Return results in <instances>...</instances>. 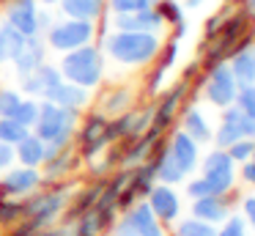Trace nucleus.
<instances>
[{
    "label": "nucleus",
    "instance_id": "28",
    "mask_svg": "<svg viewBox=\"0 0 255 236\" xmlns=\"http://www.w3.org/2000/svg\"><path fill=\"white\" fill-rule=\"evenodd\" d=\"M11 118L17 121V124H22L25 129H33L36 118H39V102H33V99H22V102L17 104V110L11 113Z\"/></svg>",
    "mask_w": 255,
    "mask_h": 236
},
{
    "label": "nucleus",
    "instance_id": "9",
    "mask_svg": "<svg viewBox=\"0 0 255 236\" xmlns=\"http://www.w3.org/2000/svg\"><path fill=\"white\" fill-rule=\"evenodd\" d=\"M80 143H83V157L91 159L96 157V154L102 151V148L110 143V137H107V118L105 115H88L83 124V132H80Z\"/></svg>",
    "mask_w": 255,
    "mask_h": 236
},
{
    "label": "nucleus",
    "instance_id": "20",
    "mask_svg": "<svg viewBox=\"0 0 255 236\" xmlns=\"http://www.w3.org/2000/svg\"><path fill=\"white\" fill-rule=\"evenodd\" d=\"M154 173H156V179H159V184H178V181H184V170L176 165V159L170 157V151H167V146L165 148H159V154L154 157Z\"/></svg>",
    "mask_w": 255,
    "mask_h": 236
},
{
    "label": "nucleus",
    "instance_id": "12",
    "mask_svg": "<svg viewBox=\"0 0 255 236\" xmlns=\"http://www.w3.org/2000/svg\"><path fill=\"white\" fill-rule=\"evenodd\" d=\"M192 217L203 220V223H211V225L225 223V220L231 217L225 195H203V198H195V201H192Z\"/></svg>",
    "mask_w": 255,
    "mask_h": 236
},
{
    "label": "nucleus",
    "instance_id": "2",
    "mask_svg": "<svg viewBox=\"0 0 255 236\" xmlns=\"http://www.w3.org/2000/svg\"><path fill=\"white\" fill-rule=\"evenodd\" d=\"M107 52L127 66H143L148 60H154V55L159 52V41L154 33H132V30H118L105 41Z\"/></svg>",
    "mask_w": 255,
    "mask_h": 236
},
{
    "label": "nucleus",
    "instance_id": "29",
    "mask_svg": "<svg viewBox=\"0 0 255 236\" xmlns=\"http://www.w3.org/2000/svg\"><path fill=\"white\" fill-rule=\"evenodd\" d=\"M30 129H25L22 124H17L14 118H0V143H8V146H17Z\"/></svg>",
    "mask_w": 255,
    "mask_h": 236
},
{
    "label": "nucleus",
    "instance_id": "44",
    "mask_svg": "<svg viewBox=\"0 0 255 236\" xmlns=\"http://www.w3.org/2000/svg\"><path fill=\"white\" fill-rule=\"evenodd\" d=\"M239 126H242V137H247V140H255V118H247V115H244Z\"/></svg>",
    "mask_w": 255,
    "mask_h": 236
},
{
    "label": "nucleus",
    "instance_id": "27",
    "mask_svg": "<svg viewBox=\"0 0 255 236\" xmlns=\"http://www.w3.org/2000/svg\"><path fill=\"white\" fill-rule=\"evenodd\" d=\"M176 236H217V228L211 223L198 220V217H189V220H181L176 225Z\"/></svg>",
    "mask_w": 255,
    "mask_h": 236
},
{
    "label": "nucleus",
    "instance_id": "47",
    "mask_svg": "<svg viewBox=\"0 0 255 236\" xmlns=\"http://www.w3.org/2000/svg\"><path fill=\"white\" fill-rule=\"evenodd\" d=\"M3 60H6V58H3V49H0V63H3Z\"/></svg>",
    "mask_w": 255,
    "mask_h": 236
},
{
    "label": "nucleus",
    "instance_id": "41",
    "mask_svg": "<svg viewBox=\"0 0 255 236\" xmlns=\"http://www.w3.org/2000/svg\"><path fill=\"white\" fill-rule=\"evenodd\" d=\"M244 168H242V179L247 181V184H253L255 187V151H253V157L247 159V162H242Z\"/></svg>",
    "mask_w": 255,
    "mask_h": 236
},
{
    "label": "nucleus",
    "instance_id": "4",
    "mask_svg": "<svg viewBox=\"0 0 255 236\" xmlns=\"http://www.w3.org/2000/svg\"><path fill=\"white\" fill-rule=\"evenodd\" d=\"M63 203H66L63 190H52V192H41V195H33L30 201H25L22 212L33 228H50V223L61 214Z\"/></svg>",
    "mask_w": 255,
    "mask_h": 236
},
{
    "label": "nucleus",
    "instance_id": "30",
    "mask_svg": "<svg viewBox=\"0 0 255 236\" xmlns=\"http://www.w3.org/2000/svg\"><path fill=\"white\" fill-rule=\"evenodd\" d=\"M233 104H236L247 118H255V85H239Z\"/></svg>",
    "mask_w": 255,
    "mask_h": 236
},
{
    "label": "nucleus",
    "instance_id": "26",
    "mask_svg": "<svg viewBox=\"0 0 255 236\" xmlns=\"http://www.w3.org/2000/svg\"><path fill=\"white\" fill-rule=\"evenodd\" d=\"M129 107H132V91H127V88L110 91L105 96V102H102V110L110 113V115H121V113H127Z\"/></svg>",
    "mask_w": 255,
    "mask_h": 236
},
{
    "label": "nucleus",
    "instance_id": "46",
    "mask_svg": "<svg viewBox=\"0 0 255 236\" xmlns=\"http://www.w3.org/2000/svg\"><path fill=\"white\" fill-rule=\"evenodd\" d=\"M200 3V0H187V5H198Z\"/></svg>",
    "mask_w": 255,
    "mask_h": 236
},
{
    "label": "nucleus",
    "instance_id": "32",
    "mask_svg": "<svg viewBox=\"0 0 255 236\" xmlns=\"http://www.w3.org/2000/svg\"><path fill=\"white\" fill-rule=\"evenodd\" d=\"M228 154H231L233 162H247L250 157H253L255 151V140H247V137H239L236 143H231V146L225 148Z\"/></svg>",
    "mask_w": 255,
    "mask_h": 236
},
{
    "label": "nucleus",
    "instance_id": "34",
    "mask_svg": "<svg viewBox=\"0 0 255 236\" xmlns=\"http://www.w3.org/2000/svg\"><path fill=\"white\" fill-rule=\"evenodd\" d=\"M19 102H22V99H19L17 91H8V88H3V91H0V118H11V113L17 110Z\"/></svg>",
    "mask_w": 255,
    "mask_h": 236
},
{
    "label": "nucleus",
    "instance_id": "5",
    "mask_svg": "<svg viewBox=\"0 0 255 236\" xmlns=\"http://www.w3.org/2000/svg\"><path fill=\"white\" fill-rule=\"evenodd\" d=\"M91 36H94V25H91V22H85V19H66V22H61V25L52 27L47 41H50V47L69 52V49L85 47V44L91 41Z\"/></svg>",
    "mask_w": 255,
    "mask_h": 236
},
{
    "label": "nucleus",
    "instance_id": "42",
    "mask_svg": "<svg viewBox=\"0 0 255 236\" xmlns=\"http://www.w3.org/2000/svg\"><path fill=\"white\" fill-rule=\"evenodd\" d=\"M173 60H176V41H170V44H167L165 55H162V60H159V71L170 69V66H173Z\"/></svg>",
    "mask_w": 255,
    "mask_h": 236
},
{
    "label": "nucleus",
    "instance_id": "37",
    "mask_svg": "<svg viewBox=\"0 0 255 236\" xmlns=\"http://www.w3.org/2000/svg\"><path fill=\"white\" fill-rule=\"evenodd\" d=\"M187 195L192 198V201H195V198H203V195H211V187L206 184V179L200 176V179H192L187 184Z\"/></svg>",
    "mask_w": 255,
    "mask_h": 236
},
{
    "label": "nucleus",
    "instance_id": "15",
    "mask_svg": "<svg viewBox=\"0 0 255 236\" xmlns=\"http://www.w3.org/2000/svg\"><path fill=\"white\" fill-rule=\"evenodd\" d=\"M127 217L132 223V228L137 231V236H165V228L156 220V214L151 212L148 203H132Z\"/></svg>",
    "mask_w": 255,
    "mask_h": 236
},
{
    "label": "nucleus",
    "instance_id": "35",
    "mask_svg": "<svg viewBox=\"0 0 255 236\" xmlns=\"http://www.w3.org/2000/svg\"><path fill=\"white\" fill-rule=\"evenodd\" d=\"M113 11L118 14H134V11H143L151 5V0H110Z\"/></svg>",
    "mask_w": 255,
    "mask_h": 236
},
{
    "label": "nucleus",
    "instance_id": "17",
    "mask_svg": "<svg viewBox=\"0 0 255 236\" xmlns=\"http://www.w3.org/2000/svg\"><path fill=\"white\" fill-rule=\"evenodd\" d=\"M44 99L47 102H55L58 107L80 110L83 104H88V88H80V85H74V82H58Z\"/></svg>",
    "mask_w": 255,
    "mask_h": 236
},
{
    "label": "nucleus",
    "instance_id": "22",
    "mask_svg": "<svg viewBox=\"0 0 255 236\" xmlns=\"http://www.w3.org/2000/svg\"><path fill=\"white\" fill-rule=\"evenodd\" d=\"M110 214H105L102 209H88L77 217V236H102V231L110 225Z\"/></svg>",
    "mask_w": 255,
    "mask_h": 236
},
{
    "label": "nucleus",
    "instance_id": "7",
    "mask_svg": "<svg viewBox=\"0 0 255 236\" xmlns=\"http://www.w3.org/2000/svg\"><path fill=\"white\" fill-rule=\"evenodd\" d=\"M41 173L36 168H14V170H6L3 179H0V201L3 198H17V195H30L36 187L41 184Z\"/></svg>",
    "mask_w": 255,
    "mask_h": 236
},
{
    "label": "nucleus",
    "instance_id": "25",
    "mask_svg": "<svg viewBox=\"0 0 255 236\" xmlns=\"http://www.w3.org/2000/svg\"><path fill=\"white\" fill-rule=\"evenodd\" d=\"M25 44H28V36L19 33L14 25H3V27H0V49H3V58H11L14 60L25 49Z\"/></svg>",
    "mask_w": 255,
    "mask_h": 236
},
{
    "label": "nucleus",
    "instance_id": "36",
    "mask_svg": "<svg viewBox=\"0 0 255 236\" xmlns=\"http://www.w3.org/2000/svg\"><path fill=\"white\" fill-rule=\"evenodd\" d=\"M217 236H247V225L242 217H228L225 225L217 231Z\"/></svg>",
    "mask_w": 255,
    "mask_h": 236
},
{
    "label": "nucleus",
    "instance_id": "11",
    "mask_svg": "<svg viewBox=\"0 0 255 236\" xmlns=\"http://www.w3.org/2000/svg\"><path fill=\"white\" fill-rule=\"evenodd\" d=\"M184 91H187V85L181 82V85H176L165 99H162L159 107H154V118H151V132L162 135V132H165L167 126L173 124V118H176V113H178V104H181V99H184Z\"/></svg>",
    "mask_w": 255,
    "mask_h": 236
},
{
    "label": "nucleus",
    "instance_id": "18",
    "mask_svg": "<svg viewBox=\"0 0 255 236\" xmlns=\"http://www.w3.org/2000/svg\"><path fill=\"white\" fill-rule=\"evenodd\" d=\"M14 154H17V159L25 168H39V165H44V140L28 132V135L14 146Z\"/></svg>",
    "mask_w": 255,
    "mask_h": 236
},
{
    "label": "nucleus",
    "instance_id": "23",
    "mask_svg": "<svg viewBox=\"0 0 255 236\" xmlns=\"http://www.w3.org/2000/svg\"><path fill=\"white\" fill-rule=\"evenodd\" d=\"M14 60H17V71H19V77L30 74V71H33L36 66L44 63V47H41V41L30 36V38H28V44H25V49H22V52H19Z\"/></svg>",
    "mask_w": 255,
    "mask_h": 236
},
{
    "label": "nucleus",
    "instance_id": "1",
    "mask_svg": "<svg viewBox=\"0 0 255 236\" xmlns=\"http://www.w3.org/2000/svg\"><path fill=\"white\" fill-rule=\"evenodd\" d=\"M74 124H77V110L58 107L55 102L39 104V118L33 124V135L44 140V162L69 146Z\"/></svg>",
    "mask_w": 255,
    "mask_h": 236
},
{
    "label": "nucleus",
    "instance_id": "39",
    "mask_svg": "<svg viewBox=\"0 0 255 236\" xmlns=\"http://www.w3.org/2000/svg\"><path fill=\"white\" fill-rule=\"evenodd\" d=\"M14 159H17V154H14V146H8V143H0V173L11 168Z\"/></svg>",
    "mask_w": 255,
    "mask_h": 236
},
{
    "label": "nucleus",
    "instance_id": "10",
    "mask_svg": "<svg viewBox=\"0 0 255 236\" xmlns=\"http://www.w3.org/2000/svg\"><path fill=\"white\" fill-rule=\"evenodd\" d=\"M167 151H170V157H173V159H176L178 168L184 170V176L192 173V170L198 168V159H200V154H198V143H195L192 137L187 135V132L178 129L176 135L170 137V143H167Z\"/></svg>",
    "mask_w": 255,
    "mask_h": 236
},
{
    "label": "nucleus",
    "instance_id": "21",
    "mask_svg": "<svg viewBox=\"0 0 255 236\" xmlns=\"http://www.w3.org/2000/svg\"><path fill=\"white\" fill-rule=\"evenodd\" d=\"M181 132H187L189 137H192L195 143H209L211 140V126L209 121L203 118V113L195 107H189L187 113H184L181 118Z\"/></svg>",
    "mask_w": 255,
    "mask_h": 236
},
{
    "label": "nucleus",
    "instance_id": "48",
    "mask_svg": "<svg viewBox=\"0 0 255 236\" xmlns=\"http://www.w3.org/2000/svg\"><path fill=\"white\" fill-rule=\"evenodd\" d=\"M44 3H58V0H44Z\"/></svg>",
    "mask_w": 255,
    "mask_h": 236
},
{
    "label": "nucleus",
    "instance_id": "45",
    "mask_svg": "<svg viewBox=\"0 0 255 236\" xmlns=\"http://www.w3.org/2000/svg\"><path fill=\"white\" fill-rule=\"evenodd\" d=\"M244 3H247V8H250V11H253V14H255V0H244Z\"/></svg>",
    "mask_w": 255,
    "mask_h": 236
},
{
    "label": "nucleus",
    "instance_id": "19",
    "mask_svg": "<svg viewBox=\"0 0 255 236\" xmlns=\"http://www.w3.org/2000/svg\"><path fill=\"white\" fill-rule=\"evenodd\" d=\"M231 74L236 80V85H255V49L244 47L236 52V58L231 60Z\"/></svg>",
    "mask_w": 255,
    "mask_h": 236
},
{
    "label": "nucleus",
    "instance_id": "3",
    "mask_svg": "<svg viewBox=\"0 0 255 236\" xmlns=\"http://www.w3.org/2000/svg\"><path fill=\"white\" fill-rule=\"evenodd\" d=\"M102 71H105V60L96 47H77L69 49L66 58L61 63V77H66V82H74L80 88H94L99 85Z\"/></svg>",
    "mask_w": 255,
    "mask_h": 236
},
{
    "label": "nucleus",
    "instance_id": "43",
    "mask_svg": "<svg viewBox=\"0 0 255 236\" xmlns=\"http://www.w3.org/2000/svg\"><path fill=\"white\" fill-rule=\"evenodd\" d=\"M242 212H244V217H247V223L255 225V195H250L242 201Z\"/></svg>",
    "mask_w": 255,
    "mask_h": 236
},
{
    "label": "nucleus",
    "instance_id": "40",
    "mask_svg": "<svg viewBox=\"0 0 255 236\" xmlns=\"http://www.w3.org/2000/svg\"><path fill=\"white\" fill-rule=\"evenodd\" d=\"M113 236H137V231L132 228L129 217H121V220L116 223V231H113Z\"/></svg>",
    "mask_w": 255,
    "mask_h": 236
},
{
    "label": "nucleus",
    "instance_id": "31",
    "mask_svg": "<svg viewBox=\"0 0 255 236\" xmlns=\"http://www.w3.org/2000/svg\"><path fill=\"white\" fill-rule=\"evenodd\" d=\"M19 217H25L22 203L11 201V198H3V201H0V225H11V223H17Z\"/></svg>",
    "mask_w": 255,
    "mask_h": 236
},
{
    "label": "nucleus",
    "instance_id": "14",
    "mask_svg": "<svg viewBox=\"0 0 255 236\" xmlns=\"http://www.w3.org/2000/svg\"><path fill=\"white\" fill-rule=\"evenodd\" d=\"M159 25H162V16L151 5L143 11H134V14H118L116 19L118 30H132V33H154Z\"/></svg>",
    "mask_w": 255,
    "mask_h": 236
},
{
    "label": "nucleus",
    "instance_id": "24",
    "mask_svg": "<svg viewBox=\"0 0 255 236\" xmlns=\"http://www.w3.org/2000/svg\"><path fill=\"white\" fill-rule=\"evenodd\" d=\"M102 0H61V8L66 16H72V19H96V16L102 14Z\"/></svg>",
    "mask_w": 255,
    "mask_h": 236
},
{
    "label": "nucleus",
    "instance_id": "8",
    "mask_svg": "<svg viewBox=\"0 0 255 236\" xmlns=\"http://www.w3.org/2000/svg\"><path fill=\"white\" fill-rule=\"evenodd\" d=\"M145 203L151 206V212L156 214L159 223H173L178 217V212H181V201H178L176 190L170 184H154Z\"/></svg>",
    "mask_w": 255,
    "mask_h": 236
},
{
    "label": "nucleus",
    "instance_id": "6",
    "mask_svg": "<svg viewBox=\"0 0 255 236\" xmlns=\"http://www.w3.org/2000/svg\"><path fill=\"white\" fill-rule=\"evenodd\" d=\"M236 80L231 74V66L228 63H217L209 74V82H206V99L217 107H231L233 99H236Z\"/></svg>",
    "mask_w": 255,
    "mask_h": 236
},
{
    "label": "nucleus",
    "instance_id": "38",
    "mask_svg": "<svg viewBox=\"0 0 255 236\" xmlns=\"http://www.w3.org/2000/svg\"><path fill=\"white\" fill-rule=\"evenodd\" d=\"M156 11H159V16H162V19H170V22H181V11H178L176 5L170 3V0H162V3H159V8H156Z\"/></svg>",
    "mask_w": 255,
    "mask_h": 236
},
{
    "label": "nucleus",
    "instance_id": "13",
    "mask_svg": "<svg viewBox=\"0 0 255 236\" xmlns=\"http://www.w3.org/2000/svg\"><path fill=\"white\" fill-rule=\"evenodd\" d=\"M58 82H63V77H61V71L58 69H52V66H36L30 74H25L22 77V88H25V93H36V96H47V93L52 91V88L58 85Z\"/></svg>",
    "mask_w": 255,
    "mask_h": 236
},
{
    "label": "nucleus",
    "instance_id": "16",
    "mask_svg": "<svg viewBox=\"0 0 255 236\" xmlns=\"http://www.w3.org/2000/svg\"><path fill=\"white\" fill-rule=\"evenodd\" d=\"M8 25H14L25 36H33L39 30V14H36L33 0H14L8 8Z\"/></svg>",
    "mask_w": 255,
    "mask_h": 236
},
{
    "label": "nucleus",
    "instance_id": "33",
    "mask_svg": "<svg viewBox=\"0 0 255 236\" xmlns=\"http://www.w3.org/2000/svg\"><path fill=\"white\" fill-rule=\"evenodd\" d=\"M233 159H231V154L225 151V148H217V151H211V154H206V159H203V170H222V168H233Z\"/></svg>",
    "mask_w": 255,
    "mask_h": 236
}]
</instances>
